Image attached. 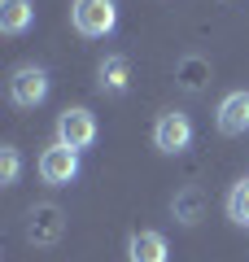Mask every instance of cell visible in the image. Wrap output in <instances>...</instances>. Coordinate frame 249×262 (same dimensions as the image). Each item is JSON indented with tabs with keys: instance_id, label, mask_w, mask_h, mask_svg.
<instances>
[{
	"instance_id": "cell-1",
	"label": "cell",
	"mask_w": 249,
	"mask_h": 262,
	"mask_svg": "<svg viewBox=\"0 0 249 262\" xmlns=\"http://www.w3.org/2000/svg\"><path fill=\"white\" fill-rule=\"evenodd\" d=\"M193 140H197V127H193V118H188L184 110L157 114V122H153V149L162 153V158H179V153H188Z\"/></svg>"
},
{
	"instance_id": "cell-2",
	"label": "cell",
	"mask_w": 249,
	"mask_h": 262,
	"mask_svg": "<svg viewBox=\"0 0 249 262\" xmlns=\"http://www.w3.org/2000/svg\"><path fill=\"white\" fill-rule=\"evenodd\" d=\"M70 22L83 39H105L118 27V5L114 0H74L70 5Z\"/></svg>"
},
{
	"instance_id": "cell-3",
	"label": "cell",
	"mask_w": 249,
	"mask_h": 262,
	"mask_svg": "<svg viewBox=\"0 0 249 262\" xmlns=\"http://www.w3.org/2000/svg\"><path fill=\"white\" fill-rule=\"evenodd\" d=\"M96 136H101V127H96V114L88 110V105H70V110L57 114V140L66 144V149L83 153V149H92Z\"/></svg>"
},
{
	"instance_id": "cell-4",
	"label": "cell",
	"mask_w": 249,
	"mask_h": 262,
	"mask_svg": "<svg viewBox=\"0 0 249 262\" xmlns=\"http://www.w3.org/2000/svg\"><path fill=\"white\" fill-rule=\"evenodd\" d=\"M9 101L18 110H39L48 101V70L44 66H18L9 75Z\"/></svg>"
},
{
	"instance_id": "cell-5",
	"label": "cell",
	"mask_w": 249,
	"mask_h": 262,
	"mask_svg": "<svg viewBox=\"0 0 249 262\" xmlns=\"http://www.w3.org/2000/svg\"><path fill=\"white\" fill-rule=\"evenodd\" d=\"M39 179L48 188H70L79 179V153L66 149L61 140H53L44 153H39Z\"/></svg>"
},
{
	"instance_id": "cell-6",
	"label": "cell",
	"mask_w": 249,
	"mask_h": 262,
	"mask_svg": "<svg viewBox=\"0 0 249 262\" xmlns=\"http://www.w3.org/2000/svg\"><path fill=\"white\" fill-rule=\"evenodd\" d=\"M61 232H66L61 206H53V201L31 206V214H27V241L35 245V249H53V245L61 241Z\"/></svg>"
},
{
	"instance_id": "cell-7",
	"label": "cell",
	"mask_w": 249,
	"mask_h": 262,
	"mask_svg": "<svg viewBox=\"0 0 249 262\" xmlns=\"http://www.w3.org/2000/svg\"><path fill=\"white\" fill-rule=\"evenodd\" d=\"M214 127H219L223 136H245V131H249V92H245V88H236V92H227L219 101V110H214Z\"/></svg>"
},
{
	"instance_id": "cell-8",
	"label": "cell",
	"mask_w": 249,
	"mask_h": 262,
	"mask_svg": "<svg viewBox=\"0 0 249 262\" xmlns=\"http://www.w3.org/2000/svg\"><path fill=\"white\" fill-rule=\"evenodd\" d=\"M96 88L110 92V96H122V92L131 88V61H127L122 53L101 57V66H96Z\"/></svg>"
},
{
	"instance_id": "cell-9",
	"label": "cell",
	"mask_w": 249,
	"mask_h": 262,
	"mask_svg": "<svg viewBox=\"0 0 249 262\" xmlns=\"http://www.w3.org/2000/svg\"><path fill=\"white\" fill-rule=\"evenodd\" d=\"M127 262H171V245L162 232H131L127 236Z\"/></svg>"
},
{
	"instance_id": "cell-10",
	"label": "cell",
	"mask_w": 249,
	"mask_h": 262,
	"mask_svg": "<svg viewBox=\"0 0 249 262\" xmlns=\"http://www.w3.org/2000/svg\"><path fill=\"white\" fill-rule=\"evenodd\" d=\"M35 27V5L31 0H0V31L5 35H27Z\"/></svg>"
},
{
	"instance_id": "cell-11",
	"label": "cell",
	"mask_w": 249,
	"mask_h": 262,
	"mask_svg": "<svg viewBox=\"0 0 249 262\" xmlns=\"http://www.w3.org/2000/svg\"><path fill=\"white\" fill-rule=\"evenodd\" d=\"M201 210H205L201 188H184V192H175V201H171V214H175L184 227H197V223H201Z\"/></svg>"
},
{
	"instance_id": "cell-12",
	"label": "cell",
	"mask_w": 249,
	"mask_h": 262,
	"mask_svg": "<svg viewBox=\"0 0 249 262\" xmlns=\"http://www.w3.org/2000/svg\"><path fill=\"white\" fill-rule=\"evenodd\" d=\"M223 210H227V219H232L236 227H245V232H249V175L232 184V192H227V201H223Z\"/></svg>"
},
{
	"instance_id": "cell-13",
	"label": "cell",
	"mask_w": 249,
	"mask_h": 262,
	"mask_svg": "<svg viewBox=\"0 0 249 262\" xmlns=\"http://www.w3.org/2000/svg\"><path fill=\"white\" fill-rule=\"evenodd\" d=\"M205 79H210V61L205 57H184L179 61V88L184 92H201Z\"/></svg>"
},
{
	"instance_id": "cell-14",
	"label": "cell",
	"mask_w": 249,
	"mask_h": 262,
	"mask_svg": "<svg viewBox=\"0 0 249 262\" xmlns=\"http://www.w3.org/2000/svg\"><path fill=\"white\" fill-rule=\"evenodd\" d=\"M18 175H22V158H18V149H13V144H0V184L13 188V184H18Z\"/></svg>"
}]
</instances>
